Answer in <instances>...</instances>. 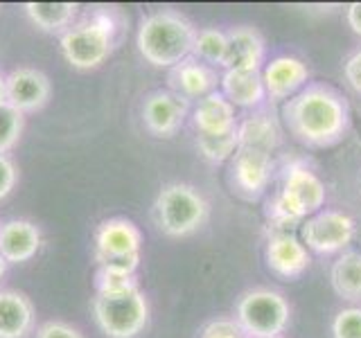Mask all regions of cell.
<instances>
[{"mask_svg": "<svg viewBox=\"0 0 361 338\" xmlns=\"http://www.w3.org/2000/svg\"><path fill=\"white\" fill-rule=\"evenodd\" d=\"M240 140H237V129L224 135H197V149L208 163H226L235 156Z\"/></svg>", "mask_w": 361, "mask_h": 338, "instance_id": "25", "label": "cell"}, {"mask_svg": "<svg viewBox=\"0 0 361 338\" xmlns=\"http://www.w3.org/2000/svg\"><path fill=\"white\" fill-rule=\"evenodd\" d=\"M197 30L195 25L174 9H158L147 14L138 27V52L156 68H169L192 56Z\"/></svg>", "mask_w": 361, "mask_h": 338, "instance_id": "2", "label": "cell"}, {"mask_svg": "<svg viewBox=\"0 0 361 338\" xmlns=\"http://www.w3.org/2000/svg\"><path fill=\"white\" fill-rule=\"evenodd\" d=\"M300 234L307 251H314L319 255H332L341 253L343 248L353 244L357 234V223L345 212L321 210L302 221Z\"/></svg>", "mask_w": 361, "mask_h": 338, "instance_id": "9", "label": "cell"}, {"mask_svg": "<svg viewBox=\"0 0 361 338\" xmlns=\"http://www.w3.org/2000/svg\"><path fill=\"white\" fill-rule=\"evenodd\" d=\"M345 20L350 30H353L357 37H361V3H350L345 9Z\"/></svg>", "mask_w": 361, "mask_h": 338, "instance_id": "33", "label": "cell"}, {"mask_svg": "<svg viewBox=\"0 0 361 338\" xmlns=\"http://www.w3.org/2000/svg\"><path fill=\"white\" fill-rule=\"evenodd\" d=\"M199 338H246V334L240 330V325L231 318H217L208 323L201 330Z\"/></svg>", "mask_w": 361, "mask_h": 338, "instance_id": "29", "label": "cell"}, {"mask_svg": "<svg viewBox=\"0 0 361 338\" xmlns=\"http://www.w3.org/2000/svg\"><path fill=\"white\" fill-rule=\"evenodd\" d=\"M37 338H86L77 327L63 320H48L37 330Z\"/></svg>", "mask_w": 361, "mask_h": 338, "instance_id": "30", "label": "cell"}, {"mask_svg": "<svg viewBox=\"0 0 361 338\" xmlns=\"http://www.w3.org/2000/svg\"><path fill=\"white\" fill-rule=\"evenodd\" d=\"M190 101L172 90H156L142 104V122L156 138H172L188 118Z\"/></svg>", "mask_w": 361, "mask_h": 338, "instance_id": "10", "label": "cell"}, {"mask_svg": "<svg viewBox=\"0 0 361 338\" xmlns=\"http://www.w3.org/2000/svg\"><path fill=\"white\" fill-rule=\"evenodd\" d=\"M221 82V75L212 65L203 63L195 56H188L169 70V86L172 93L190 99H203L206 95L214 93Z\"/></svg>", "mask_w": 361, "mask_h": 338, "instance_id": "15", "label": "cell"}, {"mask_svg": "<svg viewBox=\"0 0 361 338\" xmlns=\"http://www.w3.org/2000/svg\"><path fill=\"white\" fill-rule=\"evenodd\" d=\"M228 34V54H226L224 70H262L267 43L255 27L240 25L226 32Z\"/></svg>", "mask_w": 361, "mask_h": 338, "instance_id": "16", "label": "cell"}, {"mask_svg": "<svg viewBox=\"0 0 361 338\" xmlns=\"http://www.w3.org/2000/svg\"><path fill=\"white\" fill-rule=\"evenodd\" d=\"M325 183L305 163H291L285 169L282 189L269 201L267 217L274 228L302 223L325 206Z\"/></svg>", "mask_w": 361, "mask_h": 338, "instance_id": "3", "label": "cell"}, {"mask_svg": "<svg viewBox=\"0 0 361 338\" xmlns=\"http://www.w3.org/2000/svg\"><path fill=\"white\" fill-rule=\"evenodd\" d=\"M18 180V169L11 163V158L0 156V201L11 194V189L16 187Z\"/></svg>", "mask_w": 361, "mask_h": 338, "instance_id": "31", "label": "cell"}, {"mask_svg": "<svg viewBox=\"0 0 361 338\" xmlns=\"http://www.w3.org/2000/svg\"><path fill=\"white\" fill-rule=\"evenodd\" d=\"M332 338H361V307H345L334 315Z\"/></svg>", "mask_w": 361, "mask_h": 338, "instance_id": "27", "label": "cell"}, {"mask_svg": "<svg viewBox=\"0 0 361 338\" xmlns=\"http://www.w3.org/2000/svg\"><path fill=\"white\" fill-rule=\"evenodd\" d=\"M79 5L75 3H25L27 18L41 32L63 34L75 25Z\"/></svg>", "mask_w": 361, "mask_h": 338, "instance_id": "22", "label": "cell"}, {"mask_svg": "<svg viewBox=\"0 0 361 338\" xmlns=\"http://www.w3.org/2000/svg\"><path fill=\"white\" fill-rule=\"evenodd\" d=\"M52 95L50 79L37 68H16L7 75V104L25 113L41 111Z\"/></svg>", "mask_w": 361, "mask_h": 338, "instance_id": "13", "label": "cell"}, {"mask_svg": "<svg viewBox=\"0 0 361 338\" xmlns=\"http://www.w3.org/2000/svg\"><path fill=\"white\" fill-rule=\"evenodd\" d=\"M274 338H282V336H274Z\"/></svg>", "mask_w": 361, "mask_h": 338, "instance_id": "36", "label": "cell"}, {"mask_svg": "<svg viewBox=\"0 0 361 338\" xmlns=\"http://www.w3.org/2000/svg\"><path fill=\"white\" fill-rule=\"evenodd\" d=\"M133 275H124L118 273V270H106V268H99L97 270V293H118V291H127L131 287H135Z\"/></svg>", "mask_w": 361, "mask_h": 338, "instance_id": "28", "label": "cell"}, {"mask_svg": "<svg viewBox=\"0 0 361 338\" xmlns=\"http://www.w3.org/2000/svg\"><path fill=\"white\" fill-rule=\"evenodd\" d=\"M0 104H7V77L0 75Z\"/></svg>", "mask_w": 361, "mask_h": 338, "instance_id": "34", "label": "cell"}, {"mask_svg": "<svg viewBox=\"0 0 361 338\" xmlns=\"http://www.w3.org/2000/svg\"><path fill=\"white\" fill-rule=\"evenodd\" d=\"M118 23L111 14H93L61 34V54L77 70H95L116 48Z\"/></svg>", "mask_w": 361, "mask_h": 338, "instance_id": "4", "label": "cell"}, {"mask_svg": "<svg viewBox=\"0 0 361 338\" xmlns=\"http://www.w3.org/2000/svg\"><path fill=\"white\" fill-rule=\"evenodd\" d=\"M23 127H25V118L9 104H0V156H7L20 140Z\"/></svg>", "mask_w": 361, "mask_h": 338, "instance_id": "26", "label": "cell"}, {"mask_svg": "<svg viewBox=\"0 0 361 338\" xmlns=\"http://www.w3.org/2000/svg\"><path fill=\"white\" fill-rule=\"evenodd\" d=\"M41 230L27 219H11L0 225V255L7 264H25L39 253Z\"/></svg>", "mask_w": 361, "mask_h": 338, "instance_id": "17", "label": "cell"}, {"mask_svg": "<svg viewBox=\"0 0 361 338\" xmlns=\"http://www.w3.org/2000/svg\"><path fill=\"white\" fill-rule=\"evenodd\" d=\"M93 318L109 338H138L149 323V302L138 284L118 293H97Z\"/></svg>", "mask_w": 361, "mask_h": 338, "instance_id": "6", "label": "cell"}, {"mask_svg": "<svg viewBox=\"0 0 361 338\" xmlns=\"http://www.w3.org/2000/svg\"><path fill=\"white\" fill-rule=\"evenodd\" d=\"M7 266H9V264L5 262V257L0 255V280H3V275L7 273Z\"/></svg>", "mask_w": 361, "mask_h": 338, "instance_id": "35", "label": "cell"}, {"mask_svg": "<svg viewBox=\"0 0 361 338\" xmlns=\"http://www.w3.org/2000/svg\"><path fill=\"white\" fill-rule=\"evenodd\" d=\"M0 225H3V223H0Z\"/></svg>", "mask_w": 361, "mask_h": 338, "instance_id": "37", "label": "cell"}, {"mask_svg": "<svg viewBox=\"0 0 361 338\" xmlns=\"http://www.w3.org/2000/svg\"><path fill=\"white\" fill-rule=\"evenodd\" d=\"M219 86L235 108H257L267 99L262 70H224Z\"/></svg>", "mask_w": 361, "mask_h": 338, "instance_id": "20", "label": "cell"}, {"mask_svg": "<svg viewBox=\"0 0 361 338\" xmlns=\"http://www.w3.org/2000/svg\"><path fill=\"white\" fill-rule=\"evenodd\" d=\"M142 232L133 221L116 217L99 223L95 232V262L99 268L133 275L140 264Z\"/></svg>", "mask_w": 361, "mask_h": 338, "instance_id": "8", "label": "cell"}, {"mask_svg": "<svg viewBox=\"0 0 361 338\" xmlns=\"http://www.w3.org/2000/svg\"><path fill=\"white\" fill-rule=\"evenodd\" d=\"M32 300L16 289H0V338H27L34 334Z\"/></svg>", "mask_w": 361, "mask_h": 338, "instance_id": "18", "label": "cell"}, {"mask_svg": "<svg viewBox=\"0 0 361 338\" xmlns=\"http://www.w3.org/2000/svg\"><path fill=\"white\" fill-rule=\"evenodd\" d=\"M332 289L338 298L348 302L361 300V253L359 251H345L338 255L330 270Z\"/></svg>", "mask_w": 361, "mask_h": 338, "instance_id": "23", "label": "cell"}, {"mask_svg": "<svg viewBox=\"0 0 361 338\" xmlns=\"http://www.w3.org/2000/svg\"><path fill=\"white\" fill-rule=\"evenodd\" d=\"M343 77H345V82L350 84V88L361 95V50H357L355 54H350L345 59Z\"/></svg>", "mask_w": 361, "mask_h": 338, "instance_id": "32", "label": "cell"}, {"mask_svg": "<svg viewBox=\"0 0 361 338\" xmlns=\"http://www.w3.org/2000/svg\"><path fill=\"white\" fill-rule=\"evenodd\" d=\"M228 54V34L217 27H203L197 32L192 56L208 65H224Z\"/></svg>", "mask_w": 361, "mask_h": 338, "instance_id": "24", "label": "cell"}, {"mask_svg": "<svg viewBox=\"0 0 361 338\" xmlns=\"http://www.w3.org/2000/svg\"><path fill=\"white\" fill-rule=\"evenodd\" d=\"M307 79H310L307 63L291 54L276 56V59H271L262 68V82H264L267 97L271 101H287L289 97L300 93L307 86Z\"/></svg>", "mask_w": 361, "mask_h": 338, "instance_id": "12", "label": "cell"}, {"mask_svg": "<svg viewBox=\"0 0 361 338\" xmlns=\"http://www.w3.org/2000/svg\"><path fill=\"white\" fill-rule=\"evenodd\" d=\"M210 206L197 187L188 183L165 185L154 201V219L167 237H188L203 228Z\"/></svg>", "mask_w": 361, "mask_h": 338, "instance_id": "5", "label": "cell"}, {"mask_svg": "<svg viewBox=\"0 0 361 338\" xmlns=\"http://www.w3.org/2000/svg\"><path fill=\"white\" fill-rule=\"evenodd\" d=\"M237 149H257L264 154H274L280 144V127L274 113L255 111L253 115L237 122Z\"/></svg>", "mask_w": 361, "mask_h": 338, "instance_id": "21", "label": "cell"}, {"mask_svg": "<svg viewBox=\"0 0 361 338\" xmlns=\"http://www.w3.org/2000/svg\"><path fill=\"white\" fill-rule=\"evenodd\" d=\"M271 169H274L271 154L257 149H237L231 158V183L237 194L255 201L269 187Z\"/></svg>", "mask_w": 361, "mask_h": 338, "instance_id": "11", "label": "cell"}, {"mask_svg": "<svg viewBox=\"0 0 361 338\" xmlns=\"http://www.w3.org/2000/svg\"><path fill=\"white\" fill-rule=\"evenodd\" d=\"M289 133L300 144L325 149L343 140L350 127V106L343 95L325 84H307L282 106Z\"/></svg>", "mask_w": 361, "mask_h": 338, "instance_id": "1", "label": "cell"}, {"mask_svg": "<svg viewBox=\"0 0 361 338\" xmlns=\"http://www.w3.org/2000/svg\"><path fill=\"white\" fill-rule=\"evenodd\" d=\"M291 307L274 289H251L242 293L235 307V323L246 338H274L287 330Z\"/></svg>", "mask_w": 361, "mask_h": 338, "instance_id": "7", "label": "cell"}, {"mask_svg": "<svg viewBox=\"0 0 361 338\" xmlns=\"http://www.w3.org/2000/svg\"><path fill=\"white\" fill-rule=\"evenodd\" d=\"M192 124H195L197 135H224L237 129L235 106L221 95V90L206 95L197 101L192 111Z\"/></svg>", "mask_w": 361, "mask_h": 338, "instance_id": "19", "label": "cell"}, {"mask_svg": "<svg viewBox=\"0 0 361 338\" xmlns=\"http://www.w3.org/2000/svg\"><path fill=\"white\" fill-rule=\"evenodd\" d=\"M312 257L307 246L298 239L296 234L276 232L267 242V266L271 273H276L282 280H296L310 268Z\"/></svg>", "mask_w": 361, "mask_h": 338, "instance_id": "14", "label": "cell"}]
</instances>
